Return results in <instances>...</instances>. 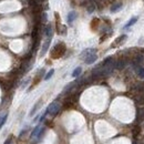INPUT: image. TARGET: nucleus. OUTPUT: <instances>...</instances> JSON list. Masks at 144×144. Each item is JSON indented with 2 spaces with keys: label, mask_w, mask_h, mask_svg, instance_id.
I'll return each instance as SVG.
<instances>
[{
  "label": "nucleus",
  "mask_w": 144,
  "mask_h": 144,
  "mask_svg": "<svg viewBox=\"0 0 144 144\" xmlns=\"http://www.w3.org/2000/svg\"><path fill=\"white\" fill-rule=\"evenodd\" d=\"M52 27L49 24L47 27V29H46V36H47V38H52Z\"/></svg>",
  "instance_id": "nucleus-14"
},
{
  "label": "nucleus",
  "mask_w": 144,
  "mask_h": 144,
  "mask_svg": "<svg viewBox=\"0 0 144 144\" xmlns=\"http://www.w3.org/2000/svg\"><path fill=\"white\" fill-rule=\"evenodd\" d=\"M127 38V37L125 36V34H123V36H121V37H119L118 39L115 40V42H114V46H118V44H121V42H123L125 39Z\"/></svg>",
  "instance_id": "nucleus-15"
},
{
  "label": "nucleus",
  "mask_w": 144,
  "mask_h": 144,
  "mask_svg": "<svg viewBox=\"0 0 144 144\" xmlns=\"http://www.w3.org/2000/svg\"><path fill=\"white\" fill-rule=\"evenodd\" d=\"M7 119H8V113H6L1 119H0V129H2V126L6 124V122H7Z\"/></svg>",
  "instance_id": "nucleus-16"
},
{
  "label": "nucleus",
  "mask_w": 144,
  "mask_h": 144,
  "mask_svg": "<svg viewBox=\"0 0 144 144\" xmlns=\"http://www.w3.org/2000/svg\"><path fill=\"white\" fill-rule=\"evenodd\" d=\"M77 17H78V14H77L76 11H70V12L68 13V18H67L68 19V22L69 23H72L73 21L77 19Z\"/></svg>",
  "instance_id": "nucleus-8"
},
{
  "label": "nucleus",
  "mask_w": 144,
  "mask_h": 144,
  "mask_svg": "<svg viewBox=\"0 0 144 144\" xmlns=\"http://www.w3.org/2000/svg\"><path fill=\"white\" fill-rule=\"evenodd\" d=\"M43 21H47V13H43Z\"/></svg>",
  "instance_id": "nucleus-21"
},
{
  "label": "nucleus",
  "mask_w": 144,
  "mask_h": 144,
  "mask_svg": "<svg viewBox=\"0 0 144 144\" xmlns=\"http://www.w3.org/2000/svg\"><path fill=\"white\" fill-rule=\"evenodd\" d=\"M60 103L59 102H57V101H54V102H52L49 106L47 108V110H46V112L48 114H50V115H52V116H54L58 112H59V110H60Z\"/></svg>",
  "instance_id": "nucleus-2"
},
{
  "label": "nucleus",
  "mask_w": 144,
  "mask_h": 144,
  "mask_svg": "<svg viewBox=\"0 0 144 144\" xmlns=\"http://www.w3.org/2000/svg\"><path fill=\"white\" fill-rule=\"evenodd\" d=\"M122 8V3L121 2H118V3H115L113 4V6L111 7V12H116V11H119V10Z\"/></svg>",
  "instance_id": "nucleus-10"
},
{
  "label": "nucleus",
  "mask_w": 144,
  "mask_h": 144,
  "mask_svg": "<svg viewBox=\"0 0 144 144\" xmlns=\"http://www.w3.org/2000/svg\"><path fill=\"white\" fill-rule=\"evenodd\" d=\"M51 39H52V38H47V40L44 41L43 46H42L41 52H40V57H43V56L46 54V53H47L48 49H49V47H50V43H51Z\"/></svg>",
  "instance_id": "nucleus-3"
},
{
  "label": "nucleus",
  "mask_w": 144,
  "mask_h": 144,
  "mask_svg": "<svg viewBox=\"0 0 144 144\" xmlns=\"http://www.w3.org/2000/svg\"><path fill=\"white\" fill-rule=\"evenodd\" d=\"M81 72H82V68H81V67H78V68H76V69L73 70L72 77H73V78H78L80 74H81Z\"/></svg>",
  "instance_id": "nucleus-11"
},
{
  "label": "nucleus",
  "mask_w": 144,
  "mask_h": 144,
  "mask_svg": "<svg viewBox=\"0 0 144 144\" xmlns=\"http://www.w3.org/2000/svg\"><path fill=\"white\" fill-rule=\"evenodd\" d=\"M66 52V46L63 43H58L54 46V48L51 51V57L53 59H59L61 58Z\"/></svg>",
  "instance_id": "nucleus-1"
},
{
  "label": "nucleus",
  "mask_w": 144,
  "mask_h": 144,
  "mask_svg": "<svg viewBox=\"0 0 144 144\" xmlns=\"http://www.w3.org/2000/svg\"><path fill=\"white\" fill-rule=\"evenodd\" d=\"M41 104H42V100L40 99L38 102H37L36 104H34V106L32 109H31V111H30V113H29V116H33L36 113H37V111H38L39 109H40V106H41Z\"/></svg>",
  "instance_id": "nucleus-5"
},
{
  "label": "nucleus",
  "mask_w": 144,
  "mask_h": 144,
  "mask_svg": "<svg viewBox=\"0 0 144 144\" xmlns=\"http://www.w3.org/2000/svg\"><path fill=\"white\" fill-rule=\"evenodd\" d=\"M136 21H137V17H133L132 19L129 20V22L124 26V29H127V28H130V27H132L133 24H135Z\"/></svg>",
  "instance_id": "nucleus-9"
},
{
  "label": "nucleus",
  "mask_w": 144,
  "mask_h": 144,
  "mask_svg": "<svg viewBox=\"0 0 144 144\" xmlns=\"http://www.w3.org/2000/svg\"><path fill=\"white\" fill-rule=\"evenodd\" d=\"M44 133H46V127H41V130H40V132L38 133V135L36 136V137H37V142H40V140L42 138V136L44 135Z\"/></svg>",
  "instance_id": "nucleus-13"
},
{
  "label": "nucleus",
  "mask_w": 144,
  "mask_h": 144,
  "mask_svg": "<svg viewBox=\"0 0 144 144\" xmlns=\"http://www.w3.org/2000/svg\"><path fill=\"white\" fill-rule=\"evenodd\" d=\"M92 53H95V49H85V50H83L82 52H81V54H80V57H81V59H85L88 56H90V54H92Z\"/></svg>",
  "instance_id": "nucleus-6"
},
{
  "label": "nucleus",
  "mask_w": 144,
  "mask_h": 144,
  "mask_svg": "<svg viewBox=\"0 0 144 144\" xmlns=\"http://www.w3.org/2000/svg\"><path fill=\"white\" fill-rule=\"evenodd\" d=\"M97 60H98L97 53H92V54H90V56H88L87 58H85L84 62H85V64H92V63H94Z\"/></svg>",
  "instance_id": "nucleus-4"
},
{
  "label": "nucleus",
  "mask_w": 144,
  "mask_h": 144,
  "mask_svg": "<svg viewBox=\"0 0 144 144\" xmlns=\"http://www.w3.org/2000/svg\"><path fill=\"white\" fill-rule=\"evenodd\" d=\"M41 127H42V126H41L40 124H39V125H37V126L34 127V129H33V131H32V133H31V135H30V136H31V137H36L37 135H38V133L40 132Z\"/></svg>",
  "instance_id": "nucleus-12"
},
{
  "label": "nucleus",
  "mask_w": 144,
  "mask_h": 144,
  "mask_svg": "<svg viewBox=\"0 0 144 144\" xmlns=\"http://www.w3.org/2000/svg\"><path fill=\"white\" fill-rule=\"evenodd\" d=\"M3 144H11V137H8L6 141H4Z\"/></svg>",
  "instance_id": "nucleus-19"
},
{
  "label": "nucleus",
  "mask_w": 144,
  "mask_h": 144,
  "mask_svg": "<svg viewBox=\"0 0 144 144\" xmlns=\"http://www.w3.org/2000/svg\"><path fill=\"white\" fill-rule=\"evenodd\" d=\"M24 133H26V129H24V130H22V131H21V133H20V134H19V137H21V136H23V134H24Z\"/></svg>",
  "instance_id": "nucleus-20"
},
{
  "label": "nucleus",
  "mask_w": 144,
  "mask_h": 144,
  "mask_svg": "<svg viewBox=\"0 0 144 144\" xmlns=\"http://www.w3.org/2000/svg\"><path fill=\"white\" fill-rule=\"evenodd\" d=\"M53 74H54V70H53V69H51V70H49V72H48L46 76H44V80L46 81H48V80H50L51 78H52V76Z\"/></svg>",
  "instance_id": "nucleus-17"
},
{
  "label": "nucleus",
  "mask_w": 144,
  "mask_h": 144,
  "mask_svg": "<svg viewBox=\"0 0 144 144\" xmlns=\"http://www.w3.org/2000/svg\"><path fill=\"white\" fill-rule=\"evenodd\" d=\"M134 68H135V71L137 73V76L140 77L141 79H144V68L142 66H140V64H135Z\"/></svg>",
  "instance_id": "nucleus-7"
},
{
  "label": "nucleus",
  "mask_w": 144,
  "mask_h": 144,
  "mask_svg": "<svg viewBox=\"0 0 144 144\" xmlns=\"http://www.w3.org/2000/svg\"><path fill=\"white\" fill-rule=\"evenodd\" d=\"M30 83V78H27L26 80H24V81L22 82V83H21V89H26L27 87H28V84Z\"/></svg>",
  "instance_id": "nucleus-18"
}]
</instances>
